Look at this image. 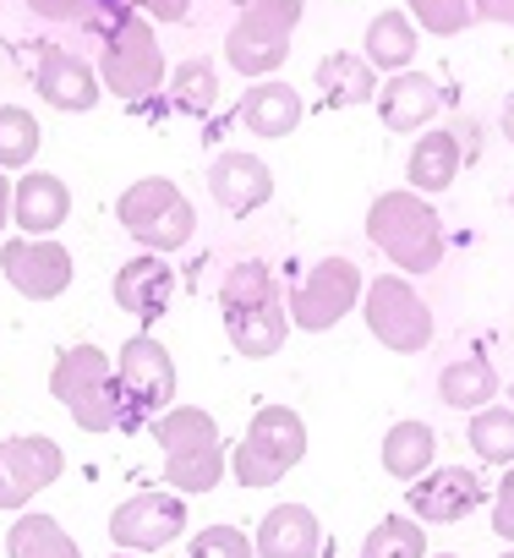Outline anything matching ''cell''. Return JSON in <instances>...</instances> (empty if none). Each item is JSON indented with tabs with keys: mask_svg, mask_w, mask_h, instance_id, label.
I'll return each mask as SVG.
<instances>
[{
	"mask_svg": "<svg viewBox=\"0 0 514 558\" xmlns=\"http://www.w3.org/2000/svg\"><path fill=\"white\" fill-rule=\"evenodd\" d=\"M362 558H427V531H421V520H411V514H383V520L367 531Z\"/></svg>",
	"mask_w": 514,
	"mask_h": 558,
	"instance_id": "33",
	"label": "cell"
},
{
	"mask_svg": "<svg viewBox=\"0 0 514 558\" xmlns=\"http://www.w3.org/2000/svg\"><path fill=\"white\" fill-rule=\"evenodd\" d=\"M476 17L498 23V28H514V0H476Z\"/></svg>",
	"mask_w": 514,
	"mask_h": 558,
	"instance_id": "39",
	"label": "cell"
},
{
	"mask_svg": "<svg viewBox=\"0 0 514 558\" xmlns=\"http://www.w3.org/2000/svg\"><path fill=\"white\" fill-rule=\"evenodd\" d=\"M12 219L34 241L56 235L72 219V186L56 170H23V181H12Z\"/></svg>",
	"mask_w": 514,
	"mask_h": 558,
	"instance_id": "18",
	"label": "cell"
},
{
	"mask_svg": "<svg viewBox=\"0 0 514 558\" xmlns=\"http://www.w3.org/2000/svg\"><path fill=\"white\" fill-rule=\"evenodd\" d=\"M252 553L257 558H318L323 553V525L307 504H274L264 520H257Z\"/></svg>",
	"mask_w": 514,
	"mask_h": 558,
	"instance_id": "20",
	"label": "cell"
},
{
	"mask_svg": "<svg viewBox=\"0 0 514 558\" xmlns=\"http://www.w3.org/2000/svg\"><path fill=\"white\" fill-rule=\"evenodd\" d=\"M481 498H487V487H481L476 471H465V465H432L421 482L405 487V514L421 520V525H454Z\"/></svg>",
	"mask_w": 514,
	"mask_h": 558,
	"instance_id": "14",
	"label": "cell"
},
{
	"mask_svg": "<svg viewBox=\"0 0 514 558\" xmlns=\"http://www.w3.org/2000/svg\"><path fill=\"white\" fill-rule=\"evenodd\" d=\"M313 83L323 94L329 110H351V105H378V72L362 61V50H334L313 66Z\"/></svg>",
	"mask_w": 514,
	"mask_h": 558,
	"instance_id": "23",
	"label": "cell"
},
{
	"mask_svg": "<svg viewBox=\"0 0 514 558\" xmlns=\"http://www.w3.org/2000/svg\"><path fill=\"white\" fill-rule=\"evenodd\" d=\"M438 400L449 411H487L498 400V367L487 356H454L443 373H438Z\"/></svg>",
	"mask_w": 514,
	"mask_h": 558,
	"instance_id": "27",
	"label": "cell"
},
{
	"mask_svg": "<svg viewBox=\"0 0 514 558\" xmlns=\"http://www.w3.org/2000/svg\"><path fill=\"white\" fill-rule=\"evenodd\" d=\"M7 553L12 558H83L77 536L56 520V514H39V509H23L7 531Z\"/></svg>",
	"mask_w": 514,
	"mask_h": 558,
	"instance_id": "28",
	"label": "cell"
},
{
	"mask_svg": "<svg viewBox=\"0 0 514 558\" xmlns=\"http://www.w3.org/2000/svg\"><path fill=\"white\" fill-rule=\"evenodd\" d=\"M208 197H213L224 214H235V219L257 214V208L274 197V170H269V159H257V154H246V148L213 154V165H208Z\"/></svg>",
	"mask_w": 514,
	"mask_h": 558,
	"instance_id": "16",
	"label": "cell"
},
{
	"mask_svg": "<svg viewBox=\"0 0 514 558\" xmlns=\"http://www.w3.org/2000/svg\"><path fill=\"white\" fill-rule=\"evenodd\" d=\"M126 12H137L148 23H181L192 12V0H126Z\"/></svg>",
	"mask_w": 514,
	"mask_h": 558,
	"instance_id": "38",
	"label": "cell"
},
{
	"mask_svg": "<svg viewBox=\"0 0 514 558\" xmlns=\"http://www.w3.org/2000/svg\"><path fill=\"white\" fill-rule=\"evenodd\" d=\"M186 558H257V553H252L246 531H235V525H203L192 536Z\"/></svg>",
	"mask_w": 514,
	"mask_h": 558,
	"instance_id": "35",
	"label": "cell"
},
{
	"mask_svg": "<svg viewBox=\"0 0 514 558\" xmlns=\"http://www.w3.org/2000/svg\"><path fill=\"white\" fill-rule=\"evenodd\" d=\"M7 219H12V181L0 170V230H7Z\"/></svg>",
	"mask_w": 514,
	"mask_h": 558,
	"instance_id": "40",
	"label": "cell"
},
{
	"mask_svg": "<svg viewBox=\"0 0 514 558\" xmlns=\"http://www.w3.org/2000/svg\"><path fill=\"white\" fill-rule=\"evenodd\" d=\"M94 72H99L105 94H115V99H132V105H137V99L159 94L164 77H170V61H164V50H159L154 23L137 17V12H126L121 23H110Z\"/></svg>",
	"mask_w": 514,
	"mask_h": 558,
	"instance_id": "7",
	"label": "cell"
},
{
	"mask_svg": "<svg viewBox=\"0 0 514 558\" xmlns=\"http://www.w3.org/2000/svg\"><path fill=\"white\" fill-rule=\"evenodd\" d=\"M432 558H460V553H432Z\"/></svg>",
	"mask_w": 514,
	"mask_h": 558,
	"instance_id": "43",
	"label": "cell"
},
{
	"mask_svg": "<svg viewBox=\"0 0 514 558\" xmlns=\"http://www.w3.org/2000/svg\"><path fill=\"white\" fill-rule=\"evenodd\" d=\"M39 143H45V132H39V116L34 110L0 105V170H34Z\"/></svg>",
	"mask_w": 514,
	"mask_h": 558,
	"instance_id": "32",
	"label": "cell"
},
{
	"mask_svg": "<svg viewBox=\"0 0 514 558\" xmlns=\"http://www.w3.org/2000/svg\"><path fill=\"white\" fill-rule=\"evenodd\" d=\"M438 110H443V88L427 72H400L378 83V121L389 132H432Z\"/></svg>",
	"mask_w": 514,
	"mask_h": 558,
	"instance_id": "19",
	"label": "cell"
},
{
	"mask_svg": "<svg viewBox=\"0 0 514 558\" xmlns=\"http://www.w3.org/2000/svg\"><path fill=\"white\" fill-rule=\"evenodd\" d=\"M367 241L394 263V274H432L443 263V219L432 208V197H416L411 186L378 192L367 203Z\"/></svg>",
	"mask_w": 514,
	"mask_h": 558,
	"instance_id": "1",
	"label": "cell"
},
{
	"mask_svg": "<svg viewBox=\"0 0 514 558\" xmlns=\"http://www.w3.org/2000/svg\"><path fill=\"white\" fill-rule=\"evenodd\" d=\"M0 274H7V286H12L17 296H28V302H56V296L72 291L77 263H72V252H66L56 235H45V241L12 235V241H0Z\"/></svg>",
	"mask_w": 514,
	"mask_h": 558,
	"instance_id": "11",
	"label": "cell"
},
{
	"mask_svg": "<svg viewBox=\"0 0 514 558\" xmlns=\"http://www.w3.org/2000/svg\"><path fill=\"white\" fill-rule=\"evenodd\" d=\"M362 291H367V279L351 257H318L307 274H302V286L291 291L285 313L296 329L307 335H329L340 318H351L362 307Z\"/></svg>",
	"mask_w": 514,
	"mask_h": 558,
	"instance_id": "10",
	"label": "cell"
},
{
	"mask_svg": "<svg viewBox=\"0 0 514 558\" xmlns=\"http://www.w3.org/2000/svg\"><path fill=\"white\" fill-rule=\"evenodd\" d=\"M110 296H115V307L132 313L137 324L164 318V307H170V296H175V268H170V257H154V252L126 257V263L115 268V279H110Z\"/></svg>",
	"mask_w": 514,
	"mask_h": 558,
	"instance_id": "17",
	"label": "cell"
},
{
	"mask_svg": "<svg viewBox=\"0 0 514 558\" xmlns=\"http://www.w3.org/2000/svg\"><path fill=\"white\" fill-rule=\"evenodd\" d=\"M61 471H66V454L56 438H45V433L0 438V509L23 514L45 487H56Z\"/></svg>",
	"mask_w": 514,
	"mask_h": 558,
	"instance_id": "12",
	"label": "cell"
},
{
	"mask_svg": "<svg viewBox=\"0 0 514 558\" xmlns=\"http://www.w3.org/2000/svg\"><path fill=\"white\" fill-rule=\"evenodd\" d=\"M465 438H470V449H476L481 465H503V471L514 465V411L509 405L476 411L470 427H465Z\"/></svg>",
	"mask_w": 514,
	"mask_h": 558,
	"instance_id": "31",
	"label": "cell"
},
{
	"mask_svg": "<svg viewBox=\"0 0 514 558\" xmlns=\"http://www.w3.org/2000/svg\"><path fill=\"white\" fill-rule=\"evenodd\" d=\"M115 389H121V427H143V422H159L170 405H175V356L164 351L159 335H132L121 351H115Z\"/></svg>",
	"mask_w": 514,
	"mask_h": 558,
	"instance_id": "8",
	"label": "cell"
},
{
	"mask_svg": "<svg viewBox=\"0 0 514 558\" xmlns=\"http://www.w3.org/2000/svg\"><path fill=\"white\" fill-rule=\"evenodd\" d=\"M405 17L432 39H454L476 23V0H405Z\"/></svg>",
	"mask_w": 514,
	"mask_h": 558,
	"instance_id": "34",
	"label": "cell"
},
{
	"mask_svg": "<svg viewBox=\"0 0 514 558\" xmlns=\"http://www.w3.org/2000/svg\"><path fill=\"white\" fill-rule=\"evenodd\" d=\"M362 61H367L372 72H389V77L411 72V61H416V23H411L400 7L378 12V17L367 23V34H362Z\"/></svg>",
	"mask_w": 514,
	"mask_h": 558,
	"instance_id": "25",
	"label": "cell"
},
{
	"mask_svg": "<svg viewBox=\"0 0 514 558\" xmlns=\"http://www.w3.org/2000/svg\"><path fill=\"white\" fill-rule=\"evenodd\" d=\"M159 454H164V487L175 493H213L230 471V449L219 438V422L203 405H170L159 422H148Z\"/></svg>",
	"mask_w": 514,
	"mask_h": 558,
	"instance_id": "2",
	"label": "cell"
},
{
	"mask_svg": "<svg viewBox=\"0 0 514 558\" xmlns=\"http://www.w3.org/2000/svg\"><path fill=\"white\" fill-rule=\"evenodd\" d=\"M509 411H514V378H509Z\"/></svg>",
	"mask_w": 514,
	"mask_h": 558,
	"instance_id": "42",
	"label": "cell"
},
{
	"mask_svg": "<svg viewBox=\"0 0 514 558\" xmlns=\"http://www.w3.org/2000/svg\"><path fill=\"white\" fill-rule=\"evenodd\" d=\"M302 116H307V105H302V94H296L285 77L252 83V88L241 94V105H235V121H241L252 137H291V132L302 126Z\"/></svg>",
	"mask_w": 514,
	"mask_h": 558,
	"instance_id": "21",
	"label": "cell"
},
{
	"mask_svg": "<svg viewBox=\"0 0 514 558\" xmlns=\"http://www.w3.org/2000/svg\"><path fill=\"white\" fill-rule=\"evenodd\" d=\"M492 531L503 542H514V465L503 471V482L492 487Z\"/></svg>",
	"mask_w": 514,
	"mask_h": 558,
	"instance_id": "37",
	"label": "cell"
},
{
	"mask_svg": "<svg viewBox=\"0 0 514 558\" xmlns=\"http://www.w3.org/2000/svg\"><path fill=\"white\" fill-rule=\"evenodd\" d=\"M498 121H503V137H509V143H514V94H509V99H503V116H498Z\"/></svg>",
	"mask_w": 514,
	"mask_h": 558,
	"instance_id": "41",
	"label": "cell"
},
{
	"mask_svg": "<svg viewBox=\"0 0 514 558\" xmlns=\"http://www.w3.org/2000/svg\"><path fill=\"white\" fill-rule=\"evenodd\" d=\"M378 460H383V471H389L394 482H421V476L432 471V460H438V433H432L427 422L405 416V422H394V427L383 433Z\"/></svg>",
	"mask_w": 514,
	"mask_h": 558,
	"instance_id": "26",
	"label": "cell"
},
{
	"mask_svg": "<svg viewBox=\"0 0 514 558\" xmlns=\"http://www.w3.org/2000/svg\"><path fill=\"white\" fill-rule=\"evenodd\" d=\"M164 99H170V110H181V116H208V110L219 105V66H213L208 56H192V61L170 66Z\"/></svg>",
	"mask_w": 514,
	"mask_h": 558,
	"instance_id": "30",
	"label": "cell"
},
{
	"mask_svg": "<svg viewBox=\"0 0 514 558\" xmlns=\"http://www.w3.org/2000/svg\"><path fill=\"white\" fill-rule=\"evenodd\" d=\"M115 219H121V230H126L143 252H154V257H170V252H181V246L197 235V208H192V197H186L170 175H143V181H132V186L121 192V203H115Z\"/></svg>",
	"mask_w": 514,
	"mask_h": 558,
	"instance_id": "5",
	"label": "cell"
},
{
	"mask_svg": "<svg viewBox=\"0 0 514 558\" xmlns=\"http://www.w3.org/2000/svg\"><path fill=\"white\" fill-rule=\"evenodd\" d=\"M99 0H28V12L45 23H88Z\"/></svg>",
	"mask_w": 514,
	"mask_h": 558,
	"instance_id": "36",
	"label": "cell"
},
{
	"mask_svg": "<svg viewBox=\"0 0 514 558\" xmlns=\"http://www.w3.org/2000/svg\"><path fill=\"white\" fill-rule=\"evenodd\" d=\"M362 318H367V335L394 351V356H421L438 335L432 324V307L421 302V291L411 286L405 274H378L367 279V291H362Z\"/></svg>",
	"mask_w": 514,
	"mask_h": 558,
	"instance_id": "9",
	"label": "cell"
},
{
	"mask_svg": "<svg viewBox=\"0 0 514 558\" xmlns=\"http://www.w3.org/2000/svg\"><path fill=\"white\" fill-rule=\"evenodd\" d=\"M307 460V422L291 405H257L246 438L230 449V476L241 487H280Z\"/></svg>",
	"mask_w": 514,
	"mask_h": 558,
	"instance_id": "3",
	"label": "cell"
},
{
	"mask_svg": "<svg viewBox=\"0 0 514 558\" xmlns=\"http://www.w3.org/2000/svg\"><path fill=\"white\" fill-rule=\"evenodd\" d=\"M509 208H514V192H509Z\"/></svg>",
	"mask_w": 514,
	"mask_h": 558,
	"instance_id": "46",
	"label": "cell"
},
{
	"mask_svg": "<svg viewBox=\"0 0 514 558\" xmlns=\"http://www.w3.org/2000/svg\"><path fill=\"white\" fill-rule=\"evenodd\" d=\"M34 88H39V99L50 110H66V116H88L99 105V94H105L99 72L83 56L61 50V45H39L34 50Z\"/></svg>",
	"mask_w": 514,
	"mask_h": 558,
	"instance_id": "15",
	"label": "cell"
},
{
	"mask_svg": "<svg viewBox=\"0 0 514 558\" xmlns=\"http://www.w3.org/2000/svg\"><path fill=\"white\" fill-rule=\"evenodd\" d=\"M285 335H291V313H285V302L246 307V313H224V340H230L235 356H246V362H269V356H280Z\"/></svg>",
	"mask_w": 514,
	"mask_h": 558,
	"instance_id": "24",
	"label": "cell"
},
{
	"mask_svg": "<svg viewBox=\"0 0 514 558\" xmlns=\"http://www.w3.org/2000/svg\"><path fill=\"white\" fill-rule=\"evenodd\" d=\"M460 159H465L460 137L443 132V126H432V132H421V137L411 143V154H405V186H411L416 197H438V192L454 186Z\"/></svg>",
	"mask_w": 514,
	"mask_h": 558,
	"instance_id": "22",
	"label": "cell"
},
{
	"mask_svg": "<svg viewBox=\"0 0 514 558\" xmlns=\"http://www.w3.org/2000/svg\"><path fill=\"white\" fill-rule=\"evenodd\" d=\"M302 12H307V0H246L241 17L224 34V61L252 83H269L291 56Z\"/></svg>",
	"mask_w": 514,
	"mask_h": 558,
	"instance_id": "4",
	"label": "cell"
},
{
	"mask_svg": "<svg viewBox=\"0 0 514 558\" xmlns=\"http://www.w3.org/2000/svg\"><path fill=\"white\" fill-rule=\"evenodd\" d=\"M269 302H280V279L264 257H241L235 268H224V279H219V307L224 313L269 307Z\"/></svg>",
	"mask_w": 514,
	"mask_h": 558,
	"instance_id": "29",
	"label": "cell"
},
{
	"mask_svg": "<svg viewBox=\"0 0 514 558\" xmlns=\"http://www.w3.org/2000/svg\"><path fill=\"white\" fill-rule=\"evenodd\" d=\"M503 558H514V547H509V553H503Z\"/></svg>",
	"mask_w": 514,
	"mask_h": 558,
	"instance_id": "45",
	"label": "cell"
},
{
	"mask_svg": "<svg viewBox=\"0 0 514 558\" xmlns=\"http://www.w3.org/2000/svg\"><path fill=\"white\" fill-rule=\"evenodd\" d=\"M186 531V498L181 493H132L126 504H115V514H110V542L121 547V553H159V547H170L175 536Z\"/></svg>",
	"mask_w": 514,
	"mask_h": 558,
	"instance_id": "13",
	"label": "cell"
},
{
	"mask_svg": "<svg viewBox=\"0 0 514 558\" xmlns=\"http://www.w3.org/2000/svg\"><path fill=\"white\" fill-rule=\"evenodd\" d=\"M110 558H137V553H110Z\"/></svg>",
	"mask_w": 514,
	"mask_h": 558,
	"instance_id": "44",
	"label": "cell"
},
{
	"mask_svg": "<svg viewBox=\"0 0 514 558\" xmlns=\"http://www.w3.org/2000/svg\"><path fill=\"white\" fill-rule=\"evenodd\" d=\"M50 395L66 405V416L83 433H115L121 427V389L115 362L99 345H66L50 367Z\"/></svg>",
	"mask_w": 514,
	"mask_h": 558,
	"instance_id": "6",
	"label": "cell"
}]
</instances>
